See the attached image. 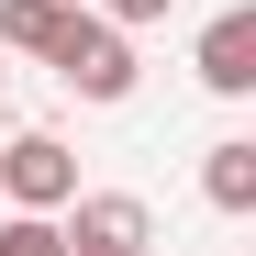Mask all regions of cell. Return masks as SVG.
Returning <instances> with one entry per match:
<instances>
[{"label": "cell", "instance_id": "1", "mask_svg": "<svg viewBox=\"0 0 256 256\" xmlns=\"http://www.w3.org/2000/svg\"><path fill=\"white\" fill-rule=\"evenodd\" d=\"M34 56H45L78 100H134V78H145V67H134V34L100 22V12H78V0H56V22H45Z\"/></svg>", "mask_w": 256, "mask_h": 256}, {"label": "cell", "instance_id": "2", "mask_svg": "<svg viewBox=\"0 0 256 256\" xmlns=\"http://www.w3.org/2000/svg\"><path fill=\"white\" fill-rule=\"evenodd\" d=\"M67 256H156V212L134 190H67Z\"/></svg>", "mask_w": 256, "mask_h": 256}, {"label": "cell", "instance_id": "3", "mask_svg": "<svg viewBox=\"0 0 256 256\" xmlns=\"http://www.w3.org/2000/svg\"><path fill=\"white\" fill-rule=\"evenodd\" d=\"M67 190H78V156H67V134H12L0 145V200L12 212H67Z\"/></svg>", "mask_w": 256, "mask_h": 256}, {"label": "cell", "instance_id": "4", "mask_svg": "<svg viewBox=\"0 0 256 256\" xmlns=\"http://www.w3.org/2000/svg\"><path fill=\"white\" fill-rule=\"evenodd\" d=\"M190 67H200L212 100H245V90H256V12H212L200 45H190Z\"/></svg>", "mask_w": 256, "mask_h": 256}, {"label": "cell", "instance_id": "5", "mask_svg": "<svg viewBox=\"0 0 256 256\" xmlns=\"http://www.w3.org/2000/svg\"><path fill=\"white\" fill-rule=\"evenodd\" d=\"M200 200H212V212H234V223L256 212V145H245V134H223V145L200 156Z\"/></svg>", "mask_w": 256, "mask_h": 256}, {"label": "cell", "instance_id": "6", "mask_svg": "<svg viewBox=\"0 0 256 256\" xmlns=\"http://www.w3.org/2000/svg\"><path fill=\"white\" fill-rule=\"evenodd\" d=\"M45 22H56V0H0V56H34Z\"/></svg>", "mask_w": 256, "mask_h": 256}, {"label": "cell", "instance_id": "7", "mask_svg": "<svg viewBox=\"0 0 256 256\" xmlns=\"http://www.w3.org/2000/svg\"><path fill=\"white\" fill-rule=\"evenodd\" d=\"M0 256H67L56 212H12V223H0Z\"/></svg>", "mask_w": 256, "mask_h": 256}, {"label": "cell", "instance_id": "8", "mask_svg": "<svg viewBox=\"0 0 256 256\" xmlns=\"http://www.w3.org/2000/svg\"><path fill=\"white\" fill-rule=\"evenodd\" d=\"M178 0H100V22H122V34H145V22H167Z\"/></svg>", "mask_w": 256, "mask_h": 256}]
</instances>
